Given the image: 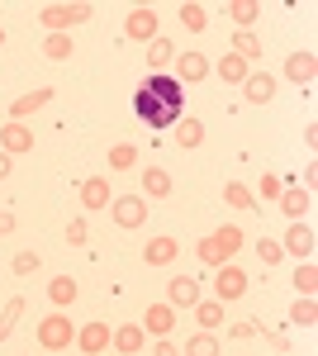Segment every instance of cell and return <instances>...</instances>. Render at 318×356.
<instances>
[{
	"instance_id": "6da1fadb",
	"label": "cell",
	"mask_w": 318,
	"mask_h": 356,
	"mask_svg": "<svg viewBox=\"0 0 318 356\" xmlns=\"http://www.w3.org/2000/svg\"><path fill=\"white\" fill-rule=\"evenodd\" d=\"M181 110H186V86L176 81V76H166V72L143 76V86L133 90V114L148 129H176Z\"/></svg>"
},
{
	"instance_id": "7a4b0ae2",
	"label": "cell",
	"mask_w": 318,
	"mask_h": 356,
	"mask_svg": "<svg viewBox=\"0 0 318 356\" xmlns=\"http://www.w3.org/2000/svg\"><path fill=\"white\" fill-rule=\"evenodd\" d=\"M238 247H242V228L238 223H223V228H214L205 243H195V257L218 271V266H228V261L238 257Z\"/></svg>"
},
{
	"instance_id": "3957f363",
	"label": "cell",
	"mask_w": 318,
	"mask_h": 356,
	"mask_svg": "<svg viewBox=\"0 0 318 356\" xmlns=\"http://www.w3.org/2000/svg\"><path fill=\"white\" fill-rule=\"evenodd\" d=\"M95 15V5H86V0H67V5H43L38 10V24L48 29V33H72L77 24H86Z\"/></svg>"
},
{
	"instance_id": "277c9868",
	"label": "cell",
	"mask_w": 318,
	"mask_h": 356,
	"mask_svg": "<svg viewBox=\"0 0 318 356\" xmlns=\"http://www.w3.org/2000/svg\"><path fill=\"white\" fill-rule=\"evenodd\" d=\"M33 337H38V347H43V352H72V342H77V328H72V318H67L62 309H53L48 318H38Z\"/></svg>"
},
{
	"instance_id": "5b68a950",
	"label": "cell",
	"mask_w": 318,
	"mask_h": 356,
	"mask_svg": "<svg viewBox=\"0 0 318 356\" xmlns=\"http://www.w3.org/2000/svg\"><path fill=\"white\" fill-rule=\"evenodd\" d=\"M148 209H152V204H148L143 195H114V200H109V219L119 223V228H129V233L148 223Z\"/></svg>"
},
{
	"instance_id": "8992f818",
	"label": "cell",
	"mask_w": 318,
	"mask_h": 356,
	"mask_svg": "<svg viewBox=\"0 0 318 356\" xmlns=\"http://www.w3.org/2000/svg\"><path fill=\"white\" fill-rule=\"evenodd\" d=\"M247 285H252V280H247V271L228 261V266H218V275H214V300H218V304H233V300H242V295H247Z\"/></svg>"
},
{
	"instance_id": "52a82bcc",
	"label": "cell",
	"mask_w": 318,
	"mask_h": 356,
	"mask_svg": "<svg viewBox=\"0 0 318 356\" xmlns=\"http://www.w3.org/2000/svg\"><path fill=\"white\" fill-rule=\"evenodd\" d=\"M124 38H133V43H152V38H157V10H152V5H133L129 19H124Z\"/></svg>"
},
{
	"instance_id": "ba28073f",
	"label": "cell",
	"mask_w": 318,
	"mask_h": 356,
	"mask_svg": "<svg viewBox=\"0 0 318 356\" xmlns=\"http://www.w3.org/2000/svg\"><path fill=\"white\" fill-rule=\"evenodd\" d=\"M314 228L299 219V223H290L285 228V238H280V252H290V257H299V261H314Z\"/></svg>"
},
{
	"instance_id": "9c48e42d",
	"label": "cell",
	"mask_w": 318,
	"mask_h": 356,
	"mask_svg": "<svg viewBox=\"0 0 318 356\" xmlns=\"http://www.w3.org/2000/svg\"><path fill=\"white\" fill-rule=\"evenodd\" d=\"M200 300H205V295H200V280H195V275H171V280H166V304H171V309H195Z\"/></svg>"
},
{
	"instance_id": "30bf717a",
	"label": "cell",
	"mask_w": 318,
	"mask_h": 356,
	"mask_svg": "<svg viewBox=\"0 0 318 356\" xmlns=\"http://www.w3.org/2000/svg\"><path fill=\"white\" fill-rule=\"evenodd\" d=\"M171 67H176L171 76H176L181 86H200L205 76H209V57H205V53H176Z\"/></svg>"
},
{
	"instance_id": "8fae6325",
	"label": "cell",
	"mask_w": 318,
	"mask_h": 356,
	"mask_svg": "<svg viewBox=\"0 0 318 356\" xmlns=\"http://www.w3.org/2000/svg\"><path fill=\"white\" fill-rule=\"evenodd\" d=\"M109 347H114L119 356H143L148 332L138 328V323H119V328H109Z\"/></svg>"
},
{
	"instance_id": "7c38bea8",
	"label": "cell",
	"mask_w": 318,
	"mask_h": 356,
	"mask_svg": "<svg viewBox=\"0 0 318 356\" xmlns=\"http://www.w3.org/2000/svg\"><path fill=\"white\" fill-rule=\"evenodd\" d=\"M0 152L5 157H19V152H33V129L29 124H0Z\"/></svg>"
},
{
	"instance_id": "4fadbf2b",
	"label": "cell",
	"mask_w": 318,
	"mask_h": 356,
	"mask_svg": "<svg viewBox=\"0 0 318 356\" xmlns=\"http://www.w3.org/2000/svg\"><path fill=\"white\" fill-rule=\"evenodd\" d=\"M138 328L148 332L152 342H157V337H171V328H176V309H171V304H148V314H143Z\"/></svg>"
},
{
	"instance_id": "5bb4252c",
	"label": "cell",
	"mask_w": 318,
	"mask_h": 356,
	"mask_svg": "<svg viewBox=\"0 0 318 356\" xmlns=\"http://www.w3.org/2000/svg\"><path fill=\"white\" fill-rule=\"evenodd\" d=\"M276 204H280V214H285L290 223H299L309 209H314V195L304 191V186H280V200H276Z\"/></svg>"
},
{
	"instance_id": "9a60e30c",
	"label": "cell",
	"mask_w": 318,
	"mask_h": 356,
	"mask_svg": "<svg viewBox=\"0 0 318 356\" xmlns=\"http://www.w3.org/2000/svg\"><path fill=\"white\" fill-rule=\"evenodd\" d=\"M77 347L86 356H105L109 352V323H105V318H95V323L77 328Z\"/></svg>"
},
{
	"instance_id": "2e32d148",
	"label": "cell",
	"mask_w": 318,
	"mask_h": 356,
	"mask_svg": "<svg viewBox=\"0 0 318 356\" xmlns=\"http://www.w3.org/2000/svg\"><path fill=\"white\" fill-rule=\"evenodd\" d=\"M43 105H53V86H38V90L19 95V100H10V119H15V124H24L29 114H38Z\"/></svg>"
},
{
	"instance_id": "e0dca14e",
	"label": "cell",
	"mask_w": 318,
	"mask_h": 356,
	"mask_svg": "<svg viewBox=\"0 0 318 356\" xmlns=\"http://www.w3.org/2000/svg\"><path fill=\"white\" fill-rule=\"evenodd\" d=\"M285 76H290L294 86H314V76H318V57L304 48V53H290L285 57Z\"/></svg>"
},
{
	"instance_id": "ac0fdd59",
	"label": "cell",
	"mask_w": 318,
	"mask_h": 356,
	"mask_svg": "<svg viewBox=\"0 0 318 356\" xmlns=\"http://www.w3.org/2000/svg\"><path fill=\"white\" fill-rule=\"evenodd\" d=\"M171 191H176V181L166 166H143V200H166Z\"/></svg>"
},
{
	"instance_id": "d6986e66",
	"label": "cell",
	"mask_w": 318,
	"mask_h": 356,
	"mask_svg": "<svg viewBox=\"0 0 318 356\" xmlns=\"http://www.w3.org/2000/svg\"><path fill=\"white\" fill-rule=\"evenodd\" d=\"M109 176H86L81 181V209H109Z\"/></svg>"
},
{
	"instance_id": "ffe728a7",
	"label": "cell",
	"mask_w": 318,
	"mask_h": 356,
	"mask_svg": "<svg viewBox=\"0 0 318 356\" xmlns=\"http://www.w3.org/2000/svg\"><path fill=\"white\" fill-rule=\"evenodd\" d=\"M271 95H276V76H271V72H252V76L242 81V100H247V105H266Z\"/></svg>"
},
{
	"instance_id": "44dd1931",
	"label": "cell",
	"mask_w": 318,
	"mask_h": 356,
	"mask_svg": "<svg viewBox=\"0 0 318 356\" xmlns=\"http://www.w3.org/2000/svg\"><path fill=\"white\" fill-rule=\"evenodd\" d=\"M176 257H181V243L176 238H152V243L143 247V261L148 266H171Z\"/></svg>"
},
{
	"instance_id": "7402d4cb",
	"label": "cell",
	"mask_w": 318,
	"mask_h": 356,
	"mask_svg": "<svg viewBox=\"0 0 318 356\" xmlns=\"http://www.w3.org/2000/svg\"><path fill=\"white\" fill-rule=\"evenodd\" d=\"M209 72H218V81H228V86H242L247 76H252V67H247L238 53H223V57H218V67H209Z\"/></svg>"
},
{
	"instance_id": "603a6c76",
	"label": "cell",
	"mask_w": 318,
	"mask_h": 356,
	"mask_svg": "<svg viewBox=\"0 0 318 356\" xmlns=\"http://www.w3.org/2000/svg\"><path fill=\"white\" fill-rule=\"evenodd\" d=\"M81 285L72 280V275H53L48 280V300H53V309H67V304H77Z\"/></svg>"
},
{
	"instance_id": "cb8c5ba5",
	"label": "cell",
	"mask_w": 318,
	"mask_h": 356,
	"mask_svg": "<svg viewBox=\"0 0 318 356\" xmlns=\"http://www.w3.org/2000/svg\"><path fill=\"white\" fill-rule=\"evenodd\" d=\"M171 62H176V43H171V38H152V43H148V67H152V72H166V67H171Z\"/></svg>"
},
{
	"instance_id": "d4e9b609",
	"label": "cell",
	"mask_w": 318,
	"mask_h": 356,
	"mask_svg": "<svg viewBox=\"0 0 318 356\" xmlns=\"http://www.w3.org/2000/svg\"><path fill=\"white\" fill-rule=\"evenodd\" d=\"M223 15H233V24H238V29H252L257 19H262V5H257V0H228Z\"/></svg>"
},
{
	"instance_id": "484cf974",
	"label": "cell",
	"mask_w": 318,
	"mask_h": 356,
	"mask_svg": "<svg viewBox=\"0 0 318 356\" xmlns=\"http://www.w3.org/2000/svg\"><path fill=\"white\" fill-rule=\"evenodd\" d=\"M318 295V266L314 261H299V271H294V300H314Z\"/></svg>"
},
{
	"instance_id": "4316f807",
	"label": "cell",
	"mask_w": 318,
	"mask_h": 356,
	"mask_svg": "<svg viewBox=\"0 0 318 356\" xmlns=\"http://www.w3.org/2000/svg\"><path fill=\"white\" fill-rule=\"evenodd\" d=\"M195 323H200L205 332H218L223 328V304L218 300H200L195 304Z\"/></svg>"
},
{
	"instance_id": "83f0119b",
	"label": "cell",
	"mask_w": 318,
	"mask_h": 356,
	"mask_svg": "<svg viewBox=\"0 0 318 356\" xmlns=\"http://www.w3.org/2000/svg\"><path fill=\"white\" fill-rule=\"evenodd\" d=\"M171 138H176V147H186V152H195V147L205 143V124H200V119H181Z\"/></svg>"
},
{
	"instance_id": "f1b7e54d",
	"label": "cell",
	"mask_w": 318,
	"mask_h": 356,
	"mask_svg": "<svg viewBox=\"0 0 318 356\" xmlns=\"http://www.w3.org/2000/svg\"><path fill=\"white\" fill-rule=\"evenodd\" d=\"M233 53H238L242 62H247V67H252V62H257V57H262V38H257V33H252V29H238V33H233Z\"/></svg>"
},
{
	"instance_id": "f546056e",
	"label": "cell",
	"mask_w": 318,
	"mask_h": 356,
	"mask_svg": "<svg viewBox=\"0 0 318 356\" xmlns=\"http://www.w3.org/2000/svg\"><path fill=\"white\" fill-rule=\"evenodd\" d=\"M72 53H77L72 33H48V38H43V57H48V62H67Z\"/></svg>"
},
{
	"instance_id": "4dcf8cb0",
	"label": "cell",
	"mask_w": 318,
	"mask_h": 356,
	"mask_svg": "<svg viewBox=\"0 0 318 356\" xmlns=\"http://www.w3.org/2000/svg\"><path fill=\"white\" fill-rule=\"evenodd\" d=\"M19 318H24V295H10V300H5V309H0V342L15 332V323H19Z\"/></svg>"
},
{
	"instance_id": "1f68e13d",
	"label": "cell",
	"mask_w": 318,
	"mask_h": 356,
	"mask_svg": "<svg viewBox=\"0 0 318 356\" xmlns=\"http://www.w3.org/2000/svg\"><path fill=\"white\" fill-rule=\"evenodd\" d=\"M181 356H223V347H218L214 332H195V337H186V352Z\"/></svg>"
},
{
	"instance_id": "d6a6232c",
	"label": "cell",
	"mask_w": 318,
	"mask_h": 356,
	"mask_svg": "<svg viewBox=\"0 0 318 356\" xmlns=\"http://www.w3.org/2000/svg\"><path fill=\"white\" fill-rule=\"evenodd\" d=\"M176 15H181V24H186L190 33H205V29H209V10H205V5H195V0H186Z\"/></svg>"
},
{
	"instance_id": "836d02e7",
	"label": "cell",
	"mask_w": 318,
	"mask_h": 356,
	"mask_svg": "<svg viewBox=\"0 0 318 356\" xmlns=\"http://www.w3.org/2000/svg\"><path fill=\"white\" fill-rule=\"evenodd\" d=\"M138 166V147L133 143H114L109 147V171H133Z\"/></svg>"
},
{
	"instance_id": "e575fe53",
	"label": "cell",
	"mask_w": 318,
	"mask_h": 356,
	"mask_svg": "<svg viewBox=\"0 0 318 356\" xmlns=\"http://www.w3.org/2000/svg\"><path fill=\"white\" fill-rule=\"evenodd\" d=\"M223 200H228L233 209H257V195L247 191L242 181H228V186H223Z\"/></svg>"
},
{
	"instance_id": "d590c367",
	"label": "cell",
	"mask_w": 318,
	"mask_h": 356,
	"mask_svg": "<svg viewBox=\"0 0 318 356\" xmlns=\"http://www.w3.org/2000/svg\"><path fill=\"white\" fill-rule=\"evenodd\" d=\"M290 323H299V328H314V323H318V304H314V300H294V304H290Z\"/></svg>"
},
{
	"instance_id": "8d00e7d4",
	"label": "cell",
	"mask_w": 318,
	"mask_h": 356,
	"mask_svg": "<svg viewBox=\"0 0 318 356\" xmlns=\"http://www.w3.org/2000/svg\"><path fill=\"white\" fill-rule=\"evenodd\" d=\"M10 266H15V275H33V271H38V252H15Z\"/></svg>"
},
{
	"instance_id": "74e56055",
	"label": "cell",
	"mask_w": 318,
	"mask_h": 356,
	"mask_svg": "<svg viewBox=\"0 0 318 356\" xmlns=\"http://www.w3.org/2000/svg\"><path fill=\"white\" fill-rule=\"evenodd\" d=\"M257 257H262V266H276V261H280L285 252H280V243H271V238H262V243H257Z\"/></svg>"
},
{
	"instance_id": "f35d334b",
	"label": "cell",
	"mask_w": 318,
	"mask_h": 356,
	"mask_svg": "<svg viewBox=\"0 0 318 356\" xmlns=\"http://www.w3.org/2000/svg\"><path fill=\"white\" fill-rule=\"evenodd\" d=\"M262 200H266V204H276V200H280V176H271V171L262 176Z\"/></svg>"
},
{
	"instance_id": "ab89813d",
	"label": "cell",
	"mask_w": 318,
	"mask_h": 356,
	"mask_svg": "<svg viewBox=\"0 0 318 356\" xmlns=\"http://www.w3.org/2000/svg\"><path fill=\"white\" fill-rule=\"evenodd\" d=\"M86 238H90V228H86V219H72V223H67V243H72V247H81Z\"/></svg>"
},
{
	"instance_id": "60d3db41",
	"label": "cell",
	"mask_w": 318,
	"mask_h": 356,
	"mask_svg": "<svg viewBox=\"0 0 318 356\" xmlns=\"http://www.w3.org/2000/svg\"><path fill=\"white\" fill-rule=\"evenodd\" d=\"M152 356H181V347H176L171 337H157V342H152Z\"/></svg>"
},
{
	"instance_id": "b9f144b4",
	"label": "cell",
	"mask_w": 318,
	"mask_h": 356,
	"mask_svg": "<svg viewBox=\"0 0 318 356\" xmlns=\"http://www.w3.org/2000/svg\"><path fill=\"white\" fill-rule=\"evenodd\" d=\"M257 332H262V323H233V328H228V337H257Z\"/></svg>"
},
{
	"instance_id": "7bdbcfd3",
	"label": "cell",
	"mask_w": 318,
	"mask_h": 356,
	"mask_svg": "<svg viewBox=\"0 0 318 356\" xmlns=\"http://www.w3.org/2000/svg\"><path fill=\"white\" fill-rule=\"evenodd\" d=\"M10 233H15V214H10V209H0V238H10Z\"/></svg>"
},
{
	"instance_id": "ee69618b",
	"label": "cell",
	"mask_w": 318,
	"mask_h": 356,
	"mask_svg": "<svg viewBox=\"0 0 318 356\" xmlns=\"http://www.w3.org/2000/svg\"><path fill=\"white\" fill-rule=\"evenodd\" d=\"M314 186H318V166H304V191L314 195Z\"/></svg>"
},
{
	"instance_id": "f6af8a7d",
	"label": "cell",
	"mask_w": 318,
	"mask_h": 356,
	"mask_svg": "<svg viewBox=\"0 0 318 356\" xmlns=\"http://www.w3.org/2000/svg\"><path fill=\"white\" fill-rule=\"evenodd\" d=\"M10 171H15V166H10V157H5V152H0V181H5Z\"/></svg>"
},
{
	"instance_id": "bcb514c9",
	"label": "cell",
	"mask_w": 318,
	"mask_h": 356,
	"mask_svg": "<svg viewBox=\"0 0 318 356\" xmlns=\"http://www.w3.org/2000/svg\"><path fill=\"white\" fill-rule=\"evenodd\" d=\"M0 48H5V29H0Z\"/></svg>"
}]
</instances>
